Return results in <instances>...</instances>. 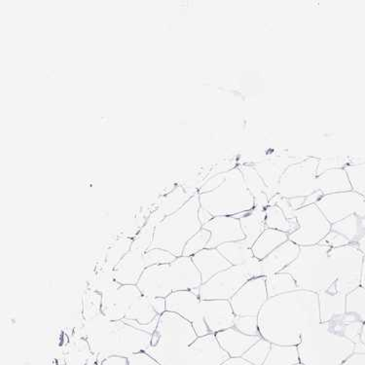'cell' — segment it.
Returning <instances> with one entry per match:
<instances>
[{
  "mask_svg": "<svg viewBox=\"0 0 365 365\" xmlns=\"http://www.w3.org/2000/svg\"><path fill=\"white\" fill-rule=\"evenodd\" d=\"M289 240V234L267 228L253 244L252 247L253 257L259 260L264 259L273 250Z\"/></svg>",
  "mask_w": 365,
  "mask_h": 365,
  "instance_id": "26",
  "label": "cell"
},
{
  "mask_svg": "<svg viewBox=\"0 0 365 365\" xmlns=\"http://www.w3.org/2000/svg\"><path fill=\"white\" fill-rule=\"evenodd\" d=\"M318 297L321 322L331 321L346 313V295L327 289L319 292Z\"/></svg>",
  "mask_w": 365,
  "mask_h": 365,
  "instance_id": "25",
  "label": "cell"
},
{
  "mask_svg": "<svg viewBox=\"0 0 365 365\" xmlns=\"http://www.w3.org/2000/svg\"><path fill=\"white\" fill-rule=\"evenodd\" d=\"M319 245L331 247V249H335V247H345L351 244L349 242L347 239L344 238V237L340 235L339 233L331 230L329 234H327L326 238L319 242Z\"/></svg>",
  "mask_w": 365,
  "mask_h": 365,
  "instance_id": "41",
  "label": "cell"
},
{
  "mask_svg": "<svg viewBox=\"0 0 365 365\" xmlns=\"http://www.w3.org/2000/svg\"><path fill=\"white\" fill-rule=\"evenodd\" d=\"M351 190L353 189L344 169L329 170L317 178V191H321L324 196Z\"/></svg>",
  "mask_w": 365,
  "mask_h": 365,
  "instance_id": "23",
  "label": "cell"
},
{
  "mask_svg": "<svg viewBox=\"0 0 365 365\" xmlns=\"http://www.w3.org/2000/svg\"><path fill=\"white\" fill-rule=\"evenodd\" d=\"M84 321L94 318L101 313V294L92 289H87L83 295Z\"/></svg>",
  "mask_w": 365,
  "mask_h": 365,
  "instance_id": "37",
  "label": "cell"
},
{
  "mask_svg": "<svg viewBox=\"0 0 365 365\" xmlns=\"http://www.w3.org/2000/svg\"><path fill=\"white\" fill-rule=\"evenodd\" d=\"M294 365H304V364H301V362H299V364H294Z\"/></svg>",
  "mask_w": 365,
  "mask_h": 365,
  "instance_id": "53",
  "label": "cell"
},
{
  "mask_svg": "<svg viewBox=\"0 0 365 365\" xmlns=\"http://www.w3.org/2000/svg\"><path fill=\"white\" fill-rule=\"evenodd\" d=\"M341 365H365V353H354Z\"/></svg>",
  "mask_w": 365,
  "mask_h": 365,
  "instance_id": "44",
  "label": "cell"
},
{
  "mask_svg": "<svg viewBox=\"0 0 365 365\" xmlns=\"http://www.w3.org/2000/svg\"><path fill=\"white\" fill-rule=\"evenodd\" d=\"M200 207L199 193H197L178 212L160 221L148 250L160 249L175 257H182L185 245L202 228L198 217Z\"/></svg>",
  "mask_w": 365,
  "mask_h": 365,
  "instance_id": "8",
  "label": "cell"
},
{
  "mask_svg": "<svg viewBox=\"0 0 365 365\" xmlns=\"http://www.w3.org/2000/svg\"><path fill=\"white\" fill-rule=\"evenodd\" d=\"M266 289H267L268 298L300 290L294 278L290 274L284 273V272L266 277Z\"/></svg>",
  "mask_w": 365,
  "mask_h": 365,
  "instance_id": "30",
  "label": "cell"
},
{
  "mask_svg": "<svg viewBox=\"0 0 365 365\" xmlns=\"http://www.w3.org/2000/svg\"><path fill=\"white\" fill-rule=\"evenodd\" d=\"M202 284L192 258L180 257L174 262L146 268L137 286L145 297L167 298L172 293L199 289Z\"/></svg>",
  "mask_w": 365,
  "mask_h": 365,
  "instance_id": "6",
  "label": "cell"
},
{
  "mask_svg": "<svg viewBox=\"0 0 365 365\" xmlns=\"http://www.w3.org/2000/svg\"><path fill=\"white\" fill-rule=\"evenodd\" d=\"M92 356L87 341L83 337L77 336L69 346L68 365H86Z\"/></svg>",
  "mask_w": 365,
  "mask_h": 365,
  "instance_id": "33",
  "label": "cell"
},
{
  "mask_svg": "<svg viewBox=\"0 0 365 365\" xmlns=\"http://www.w3.org/2000/svg\"><path fill=\"white\" fill-rule=\"evenodd\" d=\"M168 312L188 321L198 337L234 327L235 314L226 300H202L192 290L172 293L166 298Z\"/></svg>",
  "mask_w": 365,
  "mask_h": 365,
  "instance_id": "4",
  "label": "cell"
},
{
  "mask_svg": "<svg viewBox=\"0 0 365 365\" xmlns=\"http://www.w3.org/2000/svg\"><path fill=\"white\" fill-rule=\"evenodd\" d=\"M200 205L214 217H236L255 209V198L247 188L239 166L225 173L214 190L199 194Z\"/></svg>",
  "mask_w": 365,
  "mask_h": 365,
  "instance_id": "9",
  "label": "cell"
},
{
  "mask_svg": "<svg viewBox=\"0 0 365 365\" xmlns=\"http://www.w3.org/2000/svg\"><path fill=\"white\" fill-rule=\"evenodd\" d=\"M215 338L220 347L230 358H242L262 337L250 336L233 327L215 333Z\"/></svg>",
  "mask_w": 365,
  "mask_h": 365,
  "instance_id": "20",
  "label": "cell"
},
{
  "mask_svg": "<svg viewBox=\"0 0 365 365\" xmlns=\"http://www.w3.org/2000/svg\"><path fill=\"white\" fill-rule=\"evenodd\" d=\"M145 258L148 267H151L154 265L168 264V263L174 262L178 257H175L172 253L166 252V250L154 249L148 250L145 253Z\"/></svg>",
  "mask_w": 365,
  "mask_h": 365,
  "instance_id": "39",
  "label": "cell"
},
{
  "mask_svg": "<svg viewBox=\"0 0 365 365\" xmlns=\"http://www.w3.org/2000/svg\"><path fill=\"white\" fill-rule=\"evenodd\" d=\"M210 239V232L202 228L185 245L182 257H192L197 255V253L202 252V250L207 249Z\"/></svg>",
  "mask_w": 365,
  "mask_h": 365,
  "instance_id": "36",
  "label": "cell"
},
{
  "mask_svg": "<svg viewBox=\"0 0 365 365\" xmlns=\"http://www.w3.org/2000/svg\"><path fill=\"white\" fill-rule=\"evenodd\" d=\"M197 338L198 335L190 322L166 311L160 317L150 346L145 351L161 365H180Z\"/></svg>",
  "mask_w": 365,
  "mask_h": 365,
  "instance_id": "7",
  "label": "cell"
},
{
  "mask_svg": "<svg viewBox=\"0 0 365 365\" xmlns=\"http://www.w3.org/2000/svg\"><path fill=\"white\" fill-rule=\"evenodd\" d=\"M361 342L362 345L365 347V322L364 324V326H362V329L361 332Z\"/></svg>",
  "mask_w": 365,
  "mask_h": 365,
  "instance_id": "52",
  "label": "cell"
},
{
  "mask_svg": "<svg viewBox=\"0 0 365 365\" xmlns=\"http://www.w3.org/2000/svg\"><path fill=\"white\" fill-rule=\"evenodd\" d=\"M298 229L289 235V241L299 247L315 246L331 231V223L327 220L316 204L301 207L293 212Z\"/></svg>",
  "mask_w": 365,
  "mask_h": 365,
  "instance_id": "12",
  "label": "cell"
},
{
  "mask_svg": "<svg viewBox=\"0 0 365 365\" xmlns=\"http://www.w3.org/2000/svg\"><path fill=\"white\" fill-rule=\"evenodd\" d=\"M316 205L331 225L351 215L365 217V197L353 190L322 196Z\"/></svg>",
  "mask_w": 365,
  "mask_h": 365,
  "instance_id": "13",
  "label": "cell"
},
{
  "mask_svg": "<svg viewBox=\"0 0 365 365\" xmlns=\"http://www.w3.org/2000/svg\"><path fill=\"white\" fill-rule=\"evenodd\" d=\"M271 346L272 344L269 341L261 338L242 358L253 365H263L271 350Z\"/></svg>",
  "mask_w": 365,
  "mask_h": 365,
  "instance_id": "35",
  "label": "cell"
},
{
  "mask_svg": "<svg viewBox=\"0 0 365 365\" xmlns=\"http://www.w3.org/2000/svg\"><path fill=\"white\" fill-rule=\"evenodd\" d=\"M80 337L89 344L98 364L113 356L129 359L133 354L145 351L151 344L152 334L135 329L123 321H111L103 312L84 321Z\"/></svg>",
  "mask_w": 365,
  "mask_h": 365,
  "instance_id": "3",
  "label": "cell"
},
{
  "mask_svg": "<svg viewBox=\"0 0 365 365\" xmlns=\"http://www.w3.org/2000/svg\"><path fill=\"white\" fill-rule=\"evenodd\" d=\"M202 228L210 232L207 249H217L226 242L242 241L246 238L240 220L234 217H214Z\"/></svg>",
  "mask_w": 365,
  "mask_h": 365,
  "instance_id": "17",
  "label": "cell"
},
{
  "mask_svg": "<svg viewBox=\"0 0 365 365\" xmlns=\"http://www.w3.org/2000/svg\"><path fill=\"white\" fill-rule=\"evenodd\" d=\"M354 246L358 247L359 252H361L362 255H365V235L361 237Z\"/></svg>",
  "mask_w": 365,
  "mask_h": 365,
  "instance_id": "50",
  "label": "cell"
},
{
  "mask_svg": "<svg viewBox=\"0 0 365 365\" xmlns=\"http://www.w3.org/2000/svg\"><path fill=\"white\" fill-rule=\"evenodd\" d=\"M319 322L318 294L302 289L269 298L258 315L261 337L282 346L299 345L304 330Z\"/></svg>",
  "mask_w": 365,
  "mask_h": 365,
  "instance_id": "2",
  "label": "cell"
},
{
  "mask_svg": "<svg viewBox=\"0 0 365 365\" xmlns=\"http://www.w3.org/2000/svg\"><path fill=\"white\" fill-rule=\"evenodd\" d=\"M100 365H129V364H128V359L126 358L113 356V358L106 359V361Z\"/></svg>",
  "mask_w": 365,
  "mask_h": 365,
  "instance_id": "45",
  "label": "cell"
},
{
  "mask_svg": "<svg viewBox=\"0 0 365 365\" xmlns=\"http://www.w3.org/2000/svg\"><path fill=\"white\" fill-rule=\"evenodd\" d=\"M290 207H292L293 210H297L304 207V202H305V198H292L289 199Z\"/></svg>",
  "mask_w": 365,
  "mask_h": 365,
  "instance_id": "49",
  "label": "cell"
},
{
  "mask_svg": "<svg viewBox=\"0 0 365 365\" xmlns=\"http://www.w3.org/2000/svg\"><path fill=\"white\" fill-rule=\"evenodd\" d=\"M241 266L242 270H244L246 275L249 277L250 279L263 277L262 267H261V260L257 259V257H253L252 258H250L249 261H247L245 264Z\"/></svg>",
  "mask_w": 365,
  "mask_h": 365,
  "instance_id": "40",
  "label": "cell"
},
{
  "mask_svg": "<svg viewBox=\"0 0 365 365\" xmlns=\"http://www.w3.org/2000/svg\"><path fill=\"white\" fill-rule=\"evenodd\" d=\"M300 253V247L292 241H287L277 247L264 259L261 260L263 277L281 273L294 262Z\"/></svg>",
  "mask_w": 365,
  "mask_h": 365,
  "instance_id": "19",
  "label": "cell"
},
{
  "mask_svg": "<svg viewBox=\"0 0 365 365\" xmlns=\"http://www.w3.org/2000/svg\"><path fill=\"white\" fill-rule=\"evenodd\" d=\"M230 359L218 344L215 334L197 338L180 365H220Z\"/></svg>",
  "mask_w": 365,
  "mask_h": 365,
  "instance_id": "16",
  "label": "cell"
},
{
  "mask_svg": "<svg viewBox=\"0 0 365 365\" xmlns=\"http://www.w3.org/2000/svg\"><path fill=\"white\" fill-rule=\"evenodd\" d=\"M331 230L337 232L351 245H356L365 235V217L351 215L339 222L332 225Z\"/></svg>",
  "mask_w": 365,
  "mask_h": 365,
  "instance_id": "27",
  "label": "cell"
},
{
  "mask_svg": "<svg viewBox=\"0 0 365 365\" xmlns=\"http://www.w3.org/2000/svg\"><path fill=\"white\" fill-rule=\"evenodd\" d=\"M299 362L297 346H282L272 344L271 350L263 365H294Z\"/></svg>",
  "mask_w": 365,
  "mask_h": 365,
  "instance_id": "31",
  "label": "cell"
},
{
  "mask_svg": "<svg viewBox=\"0 0 365 365\" xmlns=\"http://www.w3.org/2000/svg\"><path fill=\"white\" fill-rule=\"evenodd\" d=\"M239 168L244 175L247 188L255 198V207L266 209L268 207L269 201H270V195H269V189L264 181L261 178L253 165L252 166V165H240Z\"/></svg>",
  "mask_w": 365,
  "mask_h": 365,
  "instance_id": "24",
  "label": "cell"
},
{
  "mask_svg": "<svg viewBox=\"0 0 365 365\" xmlns=\"http://www.w3.org/2000/svg\"><path fill=\"white\" fill-rule=\"evenodd\" d=\"M347 173L353 191L365 197V162L364 163L349 165L344 168Z\"/></svg>",
  "mask_w": 365,
  "mask_h": 365,
  "instance_id": "34",
  "label": "cell"
},
{
  "mask_svg": "<svg viewBox=\"0 0 365 365\" xmlns=\"http://www.w3.org/2000/svg\"><path fill=\"white\" fill-rule=\"evenodd\" d=\"M269 299L266 277L249 279L229 301L235 316L258 317Z\"/></svg>",
  "mask_w": 365,
  "mask_h": 365,
  "instance_id": "15",
  "label": "cell"
},
{
  "mask_svg": "<svg viewBox=\"0 0 365 365\" xmlns=\"http://www.w3.org/2000/svg\"><path fill=\"white\" fill-rule=\"evenodd\" d=\"M361 286L365 287V255L364 257V262H362Z\"/></svg>",
  "mask_w": 365,
  "mask_h": 365,
  "instance_id": "51",
  "label": "cell"
},
{
  "mask_svg": "<svg viewBox=\"0 0 365 365\" xmlns=\"http://www.w3.org/2000/svg\"><path fill=\"white\" fill-rule=\"evenodd\" d=\"M356 346L327 322L304 330L297 349L304 365H341L354 354Z\"/></svg>",
  "mask_w": 365,
  "mask_h": 365,
  "instance_id": "5",
  "label": "cell"
},
{
  "mask_svg": "<svg viewBox=\"0 0 365 365\" xmlns=\"http://www.w3.org/2000/svg\"><path fill=\"white\" fill-rule=\"evenodd\" d=\"M249 279L242 266H232L202 284L199 297L202 300L230 301Z\"/></svg>",
  "mask_w": 365,
  "mask_h": 365,
  "instance_id": "14",
  "label": "cell"
},
{
  "mask_svg": "<svg viewBox=\"0 0 365 365\" xmlns=\"http://www.w3.org/2000/svg\"><path fill=\"white\" fill-rule=\"evenodd\" d=\"M322 193L321 191H317L315 193L312 194V195L306 197L305 202H304V207L310 206V205L316 204L317 202L319 201V199L322 198Z\"/></svg>",
  "mask_w": 365,
  "mask_h": 365,
  "instance_id": "47",
  "label": "cell"
},
{
  "mask_svg": "<svg viewBox=\"0 0 365 365\" xmlns=\"http://www.w3.org/2000/svg\"><path fill=\"white\" fill-rule=\"evenodd\" d=\"M347 322H365V287H359L346 297V313L342 316Z\"/></svg>",
  "mask_w": 365,
  "mask_h": 365,
  "instance_id": "28",
  "label": "cell"
},
{
  "mask_svg": "<svg viewBox=\"0 0 365 365\" xmlns=\"http://www.w3.org/2000/svg\"><path fill=\"white\" fill-rule=\"evenodd\" d=\"M266 227L292 234L298 229L297 218H287L281 207L273 205L266 207Z\"/></svg>",
  "mask_w": 365,
  "mask_h": 365,
  "instance_id": "29",
  "label": "cell"
},
{
  "mask_svg": "<svg viewBox=\"0 0 365 365\" xmlns=\"http://www.w3.org/2000/svg\"><path fill=\"white\" fill-rule=\"evenodd\" d=\"M264 207H255V209L245 214L236 215L238 218L242 232H244L245 240L242 242L247 247L252 249L253 244L259 238L261 234L267 229L266 227V212Z\"/></svg>",
  "mask_w": 365,
  "mask_h": 365,
  "instance_id": "22",
  "label": "cell"
},
{
  "mask_svg": "<svg viewBox=\"0 0 365 365\" xmlns=\"http://www.w3.org/2000/svg\"><path fill=\"white\" fill-rule=\"evenodd\" d=\"M191 258L198 269L202 284L210 281L220 272L232 267L231 263L217 249L202 250Z\"/></svg>",
  "mask_w": 365,
  "mask_h": 365,
  "instance_id": "21",
  "label": "cell"
},
{
  "mask_svg": "<svg viewBox=\"0 0 365 365\" xmlns=\"http://www.w3.org/2000/svg\"><path fill=\"white\" fill-rule=\"evenodd\" d=\"M128 364L129 365H161L145 351L133 354L132 356L128 359Z\"/></svg>",
  "mask_w": 365,
  "mask_h": 365,
  "instance_id": "42",
  "label": "cell"
},
{
  "mask_svg": "<svg viewBox=\"0 0 365 365\" xmlns=\"http://www.w3.org/2000/svg\"><path fill=\"white\" fill-rule=\"evenodd\" d=\"M101 312L111 321H135L148 324L158 317L150 298L143 294L137 284H121L114 281L101 294Z\"/></svg>",
  "mask_w": 365,
  "mask_h": 365,
  "instance_id": "10",
  "label": "cell"
},
{
  "mask_svg": "<svg viewBox=\"0 0 365 365\" xmlns=\"http://www.w3.org/2000/svg\"><path fill=\"white\" fill-rule=\"evenodd\" d=\"M145 250L133 249L122 257L113 269L114 281L121 284H138L141 275L148 267L145 258Z\"/></svg>",
  "mask_w": 365,
  "mask_h": 365,
  "instance_id": "18",
  "label": "cell"
},
{
  "mask_svg": "<svg viewBox=\"0 0 365 365\" xmlns=\"http://www.w3.org/2000/svg\"><path fill=\"white\" fill-rule=\"evenodd\" d=\"M319 158L308 157L290 165L281 178L278 194L284 198H306L317 192Z\"/></svg>",
  "mask_w": 365,
  "mask_h": 365,
  "instance_id": "11",
  "label": "cell"
},
{
  "mask_svg": "<svg viewBox=\"0 0 365 365\" xmlns=\"http://www.w3.org/2000/svg\"><path fill=\"white\" fill-rule=\"evenodd\" d=\"M217 250L231 263L232 266H241L253 257L252 249L247 247L242 241L226 242L218 247Z\"/></svg>",
  "mask_w": 365,
  "mask_h": 365,
  "instance_id": "32",
  "label": "cell"
},
{
  "mask_svg": "<svg viewBox=\"0 0 365 365\" xmlns=\"http://www.w3.org/2000/svg\"><path fill=\"white\" fill-rule=\"evenodd\" d=\"M198 217L200 222H201L202 226L206 225L207 222H210V221L214 218L209 212H207V210L202 209V207H200Z\"/></svg>",
  "mask_w": 365,
  "mask_h": 365,
  "instance_id": "46",
  "label": "cell"
},
{
  "mask_svg": "<svg viewBox=\"0 0 365 365\" xmlns=\"http://www.w3.org/2000/svg\"><path fill=\"white\" fill-rule=\"evenodd\" d=\"M234 327L244 334L250 336H261L259 331V324H258V317L235 316L234 321Z\"/></svg>",
  "mask_w": 365,
  "mask_h": 365,
  "instance_id": "38",
  "label": "cell"
},
{
  "mask_svg": "<svg viewBox=\"0 0 365 365\" xmlns=\"http://www.w3.org/2000/svg\"><path fill=\"white\" fill-rule=\"evenodd\" d=\"M220 365H253L242 358H230Z\"/></svg>",
  "mask_w": 365,
  "mask_h": 365,
  "instance_id": "48",
  "label": "cell"
},
{
  "mask_svg": "<svg viewBox=\"0 0 365 365\" xmlns=\"http://www.w3.org/2000/svg\"><path fill=\"white\" fill-rule=\"evenodd\" d=\"M152 307L155 310L159 316L163 315L165 312L167 311L166 308V298H150Z\"/></svg>",
  "mask_w": 365,
  "mask_h": 365,
  "instance_id": "43",
  "label": "cell"
},
{
  "mask_svg": "<svg viewBox=\"0 0 365 365\" xmlns=\"http://www.w3.org/2000/svg\"><path fill=\"white\" fill-rule=\"evenodd\" d=\"M364 257L354 245L335 249L319 244L300 247L297 259L282 272L290 274L300 289L319 294L337 286L347 297L361 287Z\"/></svg>",
  "mask_w": 365,
  "mask_h": 365,
  "instance_id": "1",
  "label": "cell"
}]
</instances>
